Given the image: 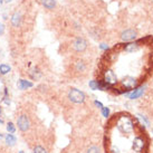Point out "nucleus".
Segmentation results:
<instances>
[{
	"instance_id": "f257e3e1",
	"label": "nucleus",
	"mask_w": 153,
	"mask_h": 153,
	"mask_svg": "<svg viewBox=\"0 0 153 153\" xmlns=\"http://www.w3.org/2000/svg\"><path fill=\"white\" fill-rule=\"evenodd\" d=\"M153 67V38L139 39L137 42L117 44L107 49L101 59L100 72L115 71V93L122 94L140 85ZM144 82V81H143Z\"/></svg>"
},
{
	"instance_id": "f03ea898",
	"label": "nucleus",
	"mask_w": 153,
	"mask_h": 153,
	"mask_svg": "<svg viewBox=\"0 0 153 153\" xmlns=\"http://www.w3.org/2000/svg\"><path fill=\"white\" fill-rule=\"evenodd\" d=\"M106 125V153H146L149 139L135 117L128 113L114 114Z\"/></svg>"
},
{
	"instance_id": "7ed1b4c3",
	"label": "nucleus",
	"mask_w": 153,
	"mask_h": 153,
	"mask_svg": "<svg viewBox=\"0 0 153 153\" xmlns=\"http://www.w3.org/2000/svg\"><path fill=\"white\" fill-rule=\"evenodd\" d=\"M68 98L72 101L73 103H76V104H81V103L85 102V94L83 93L82 91L77 88H72L68 93Z\"/></svg>"
},
{
	"instance_id": "20e7f679",
	"label": "nucleus",
	"mask_w": 153,
	"mask_h": 153,
	"mask_svg": "<svg viewBox=\"0 0 153 153\" xmlns=\"http://www.w3.org/2000/svg\"><path fill=\"white\" fill-rule=\"evenodd\" d=\"M17 126L22 132H27L30 128V121L27 115L22 114L18 116L17 119Z\"/></svg>"
},
{
	"instance_id": "39448f33",
	"label": "nucleus",
	"mask_w": 153,
	"mask_h": 153,
	"mask_svg": "<svg viewBox=\"0 0 153 153\" xmlns=\"http://www.w3.org/2000/svg\"><path fill=\"white\" fill-rule=\"evenodd\" d=\"M137 36V31L135 29H125L121 33V39L124 43H128V42H133Z\"/></svg>"
},
{
	"instance_id": "423d86ee",
	"label": "nucleus",
	"mask_w": 153,
	"mask_h": 153,
	"mask_svg": "<svg viewBox=\"0 0 153 153\" xmlns=\"http://www.w3.org/2000/svg\"><path fill=\"white\" fill-rule=\"evenodd\" d=\"M88 46V43L85 38L83 37H77L75 40H74V44H73V47L74 49L78 53H83L84 51H86V48Z\"/></svg>"
},
{
	"instance_id": "0eeeda50",
	"label": "nucleus",
	"mask_w": 153,
	"mask_h": 153,
	"mask_svg": "<svg viewBox=\"0 0 153 153\" xmlns=\"http://www.w3.org/2000/svg\"><path fill=\"white\" fill-rule=\"evenodd\" d=\"M22 22V15L19 11H15V13L11 15L10 17V22H11V26L15 27V28H18L20 27Z\"/></svg>"
},
{
	"instance_id": "6e6552de",
	"label": "nucleus",
	"mask_w": 153,
	"mask_h": 153,
	"mask_svg": "<svg viewBox=\"0 0 153 153\" xmlns=\"http://www.w3.org/2000/svg\"><path fill=\"white\" fill-rule=\"evenodd\" d=\"M28 74H29L30 78H31L33 81H38V79H40V78L43 77V73H42V71H40L38 67H36V66L33 67L31 69H29Z\"/></svg>"
},
{
	"instance_id": "1a4fd4ad",
	"label": "nucleus",
	"mask_w": 153,
	"mask_h": 153,
	"mask_svg": "<svg viewBox=\"0 0 153 153\" xmlns=\"http://www.w3.org/2000/svg\"><path fill=\"white\" fill-rule=\"evenodd\" d=\"M17 85H18V88L20 89V91H26V89H29V88H31V87H34V83L28 81V79L22 78V79L18 81Z\"/></svg>"
},
{
	"instance_id": "9d476101",
	"label": "nucleus",
	"mask_w": 153,
	"mask_h": 153,
	"mask_svg": "<svg viewBox=\"0 0 153 153\" xmlns=\"http://www.w3.org/2000/svg\"><path fill=\"white\" fill-rule=\"evenodd\" d=\"M4 141H6V144L9 145V146H13L17 142V137L11 134V133H8L7 135L4 136Z\"/></svg>"
},
{
	"instance_id": "9b49d317",
	"label": "nucleus",
	"mask_w": 153,
	"mask_h": 153,
	"mask_svg": "<svg viewBox=\"0 0 153 153\" xmlns=\"http://www.w3.org/2000/svg\"><path fill=\"white\" fill-rule=\"evenodd\" d=\"M40 2L48 10H53L56 7V0H40Z\"/></svg>"
},
{
	"instance_id": "f8f14e48",
	"label": "nucleus",
	"mask_w": 153,
	"mask_h": 153,
	"mask_svg": "<svg viewBox=\"0 0 153 153\" xmlns=\"http://www.w3.org/2000/svg\"><path fill=\"white\" fill-rule=\"evenodd\" d=\"M11 72V67L8 64H0V74L1 75H7Z\"/></svg>"
},
{
	"instance_id": "ddd939ff",
	"label": "nucleus",
	"mask_w": 153,
	"mask_h": 153,
	"mask_svg": "<svg viewBox=\"0 0 153 153\" xmlns=\"http://www.w3.org/2000/svg\"><path fill=\"white\" fill-rule=\"evenodd\" d=\"M142 94H143V88L134 89V92H132V93L130 94V95H128V97L131 98V100H134V98L140 97Z\"/></svg>"
},
{
	"instance_id": "4468645a",
	"label": "nucleus",
	"mask_w": 153,
	"mask_h": 153,
	"mask_svg": "<svg viewBox=\"0 0 153 153\" xmlns=\"http://www.w3.org/2000/svg\"><path fill=\"white\" fill-rule=\"evenodd\" d=\"M2 102H4L6 105H10L9 92H8V88H7V87H4V98H2Z\"/></svg>"
},
{
	"instance_id": "2eb2a0df",
	"label": "nucleus",
	"mask_w": 153,
	"mask_h": 153,
	"mask_svg": "<svg viewBox=\"0 0 153 153\" xmlns=\"http://www.w3.org/2000/svg\"><path fill=\"white\" fill-rule=\"evenodd\" d=\"M6 128H7V132H8V133H11V134H13V133L16 132V126H15V124H13V122H8L7 125H6Z\"/></svg>"
},
{
	"instance_id": "dca6fc26",
	"label": "nucleus",
	"mask_w": 153,
	"mask_h": 153,
	"mask_svg": "<svg viewBox=\"0 0 153 153\" xmlns=\"http://www.w3.org/2000/svg\"><path fill=\"white\" fill-rule=\"evenodd\" d=\"M85 63L83 62V60H79V62H77V64H76V69H77V72H84L85 71Z\"/></svg>"
},
{
	"instance_id": "f3484780",
	"label": "nucleus",
	"mask_w": 153,
	"mask_h": 153,
	"mask_svg": "<svg viewBox=\"0 0 153 153\" xmlns=\"http://www.w3.org/2000/svg\"><path fill=\"white\" fill-rule=\"evenodd\" d=\"M34 153H47V152H46V150L44 149L43 146L37 145V146H35V148H34Z\"/></svg>"
},
{
	"instance_id": "a211bd4d",
	"label": "nucleus",
	"mask_w": 153,
	"mask_h": 153,
	"mask_svg": "<svg viewBox=\"0 0 153 153\" xmlns=\"http://www.w3.org/2000/svg\"><path fill=\"white\" fill-rule=\"evenodd\" d=\"M89 87L93 89V91H96V89H98V83L97 81H91L89 82Z\"/></svg>"
},
{
	"instance_id": "6ab92c4d",
	"label": "nucleus",
	"mask_w": 153,
	"mask_h": 153,
	"mask_svg": "<svg viewBox=\"0 0 153 153\" xmlns=\"http://www.w3.org/2000/svg\"><path fill=\"white\" fill-rule=\"evenodd\" d=\"M102 115L104 116V117H108L110 116V108L108 107H104L103 106V108H102Z\"/></svg>"
},
{
	"instance_id": "aec40b11",
	"label": "nucleus",
	"mask_w": 153,
	"mask_h": 153,
	"mask_svg": "<svg viewBox=\"0 0 153 153\" xmlns=\"http://www.w3.org/2000/svg\"><path fill=\"white\" fill-rule=\"evenodd\" d=\"M87 153H100V150L96 146H91L88 150H87Z\"/></svg>"
},
{
	"instance_id": "412c9836",
	"label": "nucleus",
	"mask_w": 153,
	"mask_h": 153,
	"mask_svg": "<svg viewBox=\"0 0 153 153\" xmlns=\"http://www.w3.org/2000/svg\"><path fill=\"white\" fill-rule=\"evenodd\" d=\"M100 48H101L102 51H106L107 49H110V47L107 46L106 44H101V45H100Z\"/></svg>"
},
{
	"instance_id": "4be33fe9",
	"label": "nucleus",
	"mask_w": 153,
	"mask_h": 153,
	"mask_svg": "<svg viewBox=\"0 0 153 153\" xmlns=\"http://www.w3.org/2000/svg\"><path fill=\"white\" fill-rule=\"evenodd\" d=\"M4 28H6V27H4V24H2V22H0V36L4 33Z\"/></svg>"
},
{
	"instance_id": "5701e85b",
	"label": "nucleus",
	"mask_w": 153,
	"mask_h": 153,
	"mask_svg": "<svg viewBox=\"0 0 153 153\" xmlns=\"http://www.w3.org/2000/svg\"><path fill=\"white\" fill-rule=\"evenodd\" d=\"M94 103H95V105H96V106L100 107L101 110H102V108H103V104H102V103H101V102H98V101H95V102H94Z\"/></svg>"
},
{
	"instance_id": "b1692460",
	"label": "nucleus",
	"mask_w": 153,
	"mask_h": 153,
	"mask_svg": "<svg viewBox=\"0 0 153 153\" xmlns=\"http://www.w3.org/2000/svg\"><path fill=\"white\" fill-rule=\"evenodd\" d=\"M4 4H10V2H13V0H4Z\"/></svg>"
},
{
	"instance_id": "393cba45",
	"label": "nucleus",
	"mask_w": 153,
	"mask_h": 153,
	"mask_svg": "<svg viewBox=\"0 0 153 153\" xmlns=\"http://www.w3.org/2000/svg\"><path fill=\"white\" fill-rule=\"evenodd\" d=\"M4 0H0V7H1V6H2V4H4Z\"/></svg>"
},
{
	"instance_id": "a878e982",
	"label": "nucleus",
	"mask_w": 153,
	"mask_h": 153,
	"mask_svg": "<svg viewBox=\"0 0 153 153\" xmlns=\"http://www.w3.org/2000/svg\"><path fill=\"white\" fill-rule=\"evenodd\" d=\"M4 120H2V119H0V124H4Z\"/></svg>"
},
{
	"instance_id": "bb28decb",
	"label": "nucleus",
	"mask_w": 153,
	"mask_h": 153,
	"mask_svg": "<svg viewBox=\"0 0 153 153\" xmlns=\"http://www.w3.org/2000/svg\"><path fill=\"white\" fill-rule=\"evenodd\" d=\"M2 137H4V135H2V133H1V132H0V140H1V139H2Z\"/></svg>"
},
{
	"instance_id": "cd10ccee",
	"label": "nucleus",
	"mask_w": 153,
	"mask_h": 153,
	"mask_svg": "<svg viewBox=\"0 0 153 153\" xmlns=\"http://www.w3.org/2000/svg\"><path fill=\"white\" fill-rule=\"evenodd\" d=\"M1 112H2V107L0 106V114H1Z\"/></svg>"
},
{
	"instance_id": "c85d7f7f",
	"label": "nucleus",
	"mask_w": 153,
	"mask_h": 153,
	"mask_svg": "<svg viewBox=\"0 0 153 153\" xmlns=\"http://www.w3.org/2000/svg\"><path fill=\"white\" fill-rule=\"evenodd\" d=\"M19 153H24V152H22V151H20V152H19Z\"/></svg>"
}]
</instances>
